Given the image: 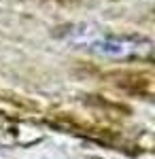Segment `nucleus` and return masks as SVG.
<instances>
[{
    "label": "nucleus",
    "mask_w": 155,
    "mask_h": 159,
    "mask_svg": "<svg viewBox=\"0 0 155 159\" xmlns=\"http://www.w3.org/2000/svg\"><path fill=\"white\" fill-rule=\"evenodd\" d=\"M140 45L143 40L138 38H100L92 43V51L96 53H102V55H115V57H121V55H132V53H138L140 51Z\"/></svg>",
    "instance_id": "nucleus-1"
}]
</instances>
